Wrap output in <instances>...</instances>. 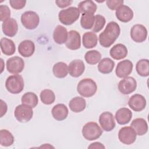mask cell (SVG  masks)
<instances>
[{
  "mask_svg": "<svg viewBox=\"0 0 149 149\" xmlns=\"http://www.w3.org/2000/svg\"><path fill=\"white\" fill-rule=\"evenodd\" d=\"M120 29L119 24L113 21L109 22L105 30L100 34L98 40L100 45L108 48L113 44L120 35Z\"/></svg>",
  "mask_w": 149,
  "mask_h": 149,
  "instance_id": "cell-1",
  "label": "cell"
},
{
  "mask_svg": "<svg viewBox=\"0 0 149 149\" xmlns=\"http://www.w3.org/2000/svg\"><path fill=\"white\" fill-rule=\"evenodd\" d=\"M97 90L96 83L91 79L85 78L81 80L77 86L78 93L84 97L93 96Z\"/></svg>",
  "mask_w": 149,
  "mask_h": 149,
  "instance_id": "cell-2",
  "label": "cell"
},
{
  "mask_svg": "<svg viewBox=\"0 0 149 149\" xmlns=\"http://www.w3.org/2000/svg\"><path fill=\"white\" fill-rule=\"evenodd\" d=\"M80 11L76 7H69L59 11L58 18L63 24L69 26L76 22L80 16Z\"/></svg>",
  "mask_w": 149,
  "mask_h": 149,
  "instance_id": "cell-3",
  "label": "cell"
},
{
  "mask_svg": "<svg viewBox=\"0 0 149 149\" xmlns=\"http://www.w3.org/2000/svg\"><path fill=\"white\" fill-rule=\"evenodd\" d=\"M24 80L20 74L9 76L6 80L5 87L6 90L12 94H19L24 88Z\"/></svg>",
  "mask_w": 149,
  "mask_h": 149,
  "instance_id": "cell-4",
  "label": "cell"
},
{
  "mask_svg": "<svg viewBox=\"0 0 149 149\" xmlns=\"http://www.w3.org/2000/svg\"><path fill=\"white\" fill-rule=\"evenodd\" d=\"M102 130L97 123L89 122L86 123L82 128L83 136L87 140H95L102 135Z\"/></svg>",
  "mask_w": 149,
  "mask_h": 149,
  "instance_id": "cell-5",
  "label": "cell"
},
{
  "mask_svg": "<svg viewBox=\"0 0 149 149\" xmlns=\"http://www.w3.org/2000/svg\"><path fill=\"white\" fill-rule=\"evenodd\" d=\"M21 22L26 29L34 30L38 26L40 18L35 12L31 10L26 11L21 16Z\"/></svg>",
  "mask_w": 149,
  "mask_h": 149,
  "instance_id": "cell-6",
  "label": "cell"
},
{
  "mask_svg": "<svg viewBox=\"0 0 149 149\" xmlns=\"http://www.w3.org/2000/svg\"><path fill=\"white\" fill-rule=\"evenodd\" d=\"M15 117L20 122L26 123L31 120L33 115L32 108L29 105L21 104L17 105L14 112Z\"/></svg>",
  "mask_w": 149,
  "mask_h": 149,
  "instance_id": "cell-7",
  "label": "cell"
},
{
  "mask_svg": "<svg viewBox=\"0 0 149 149\" xmlns=\"http://www.w3.org/2000/svg\"><path fill=\"white\" fill-rule=\"evenodd\" d=\"M137 134L131 126L122 127L118 132V139L124 144L130 145L134 143L136 139Z\"/></svg>",
  "mask_w": 149,
  "mask_h": 149,
  "instance_id": "cell-8",
  "label": "cell"
},
{
  "mask_svg": "<svg viewBox=\"0 0 149 149\" xmlns=\"http://www.w3.org/2000/svg\"><path fill=\"white\" fill-rule=\"evenodd\" d=\"M7 70L12 74H18L21 73L24 68V62L19 56H13L6 61V63Z\"/></svg>",
  "mask_w": 149,
  "mask_h": 149,
  "instance_id": "cell-9",
  "label": "cell"
},
{
  "mask_svg": "<svg viewBox=\"0 0 149 149\" xmlns=\"http://www.w3.org/2000/svg\"><path fill=\"white\" fill-rule=\"evenodd\" d=\"M118 87L119 91L122 94L127 95L136 90L137 82L133 77L127 76L119 82Z\"/></svg>",
  "mask_w": 149,
  "mask_h": 149,
  "instance_id": "cell-10",
  "label": "cell"
},
{
  "mask_svg": "<svg viewBox=\"0 0 149 149\" xmlns=\"http://www.w3.org/2000/svg\"><path fill=\"white\" fill-rule=\"evenodd\" d=\"M130 37L136 42H143L147 37V29L142 24H135L131 29Z\"/></svg>",
  "mask_w": 149,
  "mask_h": 149,
  "instance_id": "cell-11",
  "label": "cell"
},
{
  "mask_svg": "<svg viewBox=\"0 0 149 149\" xmlns=\"http://www.w3.org/2000/svg\"><path fill=\"white\" fill-rule=\"evenodd\" d=\"M99 123L102 129L106 132L112 130L115 127L113 115L109 112H104L99 116Z\"/></svg>",
  "mask_w": 149,
  "mask_h": 149,
  "instance_id": "cell-12",
  "label": "cell"
},
{
  "mask_svg": "<svg viewBox=\"0 0 149 149\" xmlns=\"http://www.w3.org/2000/svg\"><path fill=\"white\" fill-rule=\"evenodd\" d=\"M146 100L144 97L139 94L133 95L128 101V105L135 112L143 111L146 108Z\"/></svg>",
  "mask_w": 149,
  "mask_h": 149,
  "instance_id": "cell-13",
  "label": "cell"
},
{
  "mask_svg": "<svg viewBox=\"0 0 149 149\" xmlns=\"http://www.w3.org/2000/svg\"><path fill=\"white\" fill-rule=\"evenodd\" d=\"M133 65L129 59H126L119 62L116 68V75L119 78L128 76L132 72Z\"/></svg>",
  "mask_w": 149,
  "mask_h": 149,
  "instance_id": "cell-14",
  "label": "cell"
},
{
  "mask_svg": "<svg viewBox=\"0 0 149 149\" xmlns=\"http://www.w3.org/2000/svg\"><path fill=\"white\" fill-rule=\"evenodd\" d=\"M115 15L119 21L127 23L133 19V12L128 6L122 5L116 9Z\"/></svg>",
  "mask_w": 149,
  "mask_h": 149,
  "instance_id": "cell-15",
  "label": "cell"
},
{
  "mask_svg": "<svg viewBox=\"0 0 149 149\" xmlns=\"http://www.w3.org/2000/svg\"><path fill=\"white\" fill-rule=\"evenodd\" d=\"M65 45L71 50L79 49L81 46V37L79 33L76 30H70L68 32V37Z\"/></svg>",
  "mask_w": 149,
  "mask_h": 149,
  "instance_id": "cell-16",
  "label": "cell"
},
{
  "mask_svg": "<svg viewBox=\"0 0 149 149\" xmlns=\"http://www.w3.org/2000/svg\"><path fill=\"white\" fill-rule=\"evenodd\" d=\"M2 29L5 35L13 37L17 34L18 31L17 23L15 19L10 18L2 23Z\"/></svg>",
  "mask_w": 149,
  "mask_h": 149,
  "instance_id": "cell-17",
  "label": "cell"
},
{
  "mask_svg": "<svg viewBox=\"0 0 149 149\" xmlns=\"http://www.w3.org/2000/svg\"><path fill=\"white\" fill-rule=\"evenodd\" d=\"M69 74L73 77L80 76L85 70V65L83 61L80 59H74L69 65L68 67Z\"/></svg>",
  "mask_w": 149,
  "mask_h": 149,
  "instance_id": "cell-18",
  "label": "cell"
},
{
  "mask_svg": "<svg viewBox=\"0 0 149 149\" xmlns=\"http://www.w3.org/2000/svg\"><path fill=\"white\" fill-rule=\"evenodd\" d=\"M35 51L34 43L29 40L22 41L18 46V52L23 57H30Z\"/></svg>",
  "mask_w": 149,
  "mask_h": 149,
  "instance_id": "cell-19",
  "label": "cell"
},
{
  "mask_svg": "<svg viewBox=\"0 0 149 149\" xmlns=\"http://www.w3.org/2000/svg\"><path fill=\"white\" fill-rule=\"evenodd\" d=\"M115 118L118 124L126 125L132 119V112L127 108H121L116 111Z\"/></svg>",
  "mask_w": 149,
  "mask_h": 149,
  "instance_id": "cell-20",
  "label": "cell"
},
{
  "mask_svg": "<svg viewBox=\"0 0 149 149\" xmlns=\"http://www.w3.org/2000/svg\"><path fill=\"white\" fill-rule=\"evenodd\" d=\"M51 113L55 119L58 121H62L67 118L69 111L65 104H58L52 108Z\"/></svg>",
  "mask_w": 149,
  "mask_h": 149,
  "instance_id": "cell-21",
  "label": "cell"
},
{
  "mask_svg": "<svg viewBox=\"0 0 149 149\" xmlns=\"http://www.w3.org/2000/svg\"><path fill=\"white\" fill-rule=\"evenodd\" d=\"M68 37V32L67 29L61 26L58 25L53 32V38L54 41L58 44H63L67 41Z\"/></svg>",
  "mask_w": 149,
  "mask_h": 149,
  "instance_id": "cell-22",
  "label": "cell"
},
{
  "mask_svg": "<svg viewBox=\"0 0 149 149\" xmlns=\"http://www.w3.org/2000/svg\"><path fill=\"white\" fill-rule=\"evenodd\" d=\"M127 49L126 47L122 44H117L113 46L110 51V56L114 59L120 60L125 58L127 55Z\"/></svg>",
  "mask_w": 149,
  "mask_h": 149,
  "instance_id": "cell-23",
  "label": "cell"
},
{
  "mask_svg": "<svg viewBox=\"0 0 149 149\" xmlns=\"http://www.w3.org/2000/svg\"><path fill=\"white\" fill-rule=\"evenodd\" d=\"M130 126L139 136L145 134L148 131V125L146 120L141 118H136L132 122Z\"/></svg>",
  "mask_w": 149,
  "mask_h": 149,
  "instance_id": "cell-24",
  "label": "cell"
},
{
  "mask_svg": "<svg viewBox=\"0 0 149 149\" xmlns=\"http://www.w3.org/2000/svg\"><path fill=\"white\" fill-rule=\"evenodd\" d=\"M69 107L72 111L79 113L84 111L86 108V101L84 98L77 96L70 101Z\"/></svg>",
  "mask_w": 149,
  "mask_h": 149,
  "instance_id": "cell-25",
  "label": "cell"
},
{
  "mask_svg": "<svg viewBox=\"0 0 149 149\" xmlns=\"http://www.w3.org/2000/svg\"><path fill=\"white\" fill-rule=\"evenodd\" d=\"M82 42L83 46L87 49H90L95 47L98 42L97 34L93 31L86 32L83 35Z\"/></svg>",
  "mask_w": 149,
  "mask_h": 149,
  "instance_id": "cell-26",
  "label": "cell"
},
{
  "mask_svg": "<svg viewBox=\"0 0 149 149\" xmlns=\"http://www.w3.org/2000/svg\"><path fill=\"white\" fill-rule=\"evenodd\" d=\"M1 48L2 52L8 56L13 55L16 51V47L14 42L12 40L6 37L1 39Z\"/></svg>",
  "mask_w": 149,
  "mask_h": 149,
  "instance_id": "cell-27",
  "label": "cell"
},
{
  "mask_svg": "<svg viewBox=\"0 0 149 149\" xmlns=\"http://www.w3.org/2000/svg\"><path fill=\"white\" fill-rule=\"evenodd\" d=\"M115 62L109 58H104L100 60L98 65V70L102 74H108L112 72Z\"/></svg>",
  "mask_w": 149,
  "mask_h": 149,
  "instance_id": "cell-28",
  "label": "cell"
},
{
  "mask_svg": "<svg viewBox=\"0 0 149 149\" xmlns=\"http://www.w3.org/2000/svg\"><path fill=\"white\" fill-rule=\"evenodd\" d=\"M52 72L54 75L57 78L65 77L69 72L68 66L67 64L63 62L56 63L52 68Z\"/></svg>",
  "mask_w": 149,
  "mask_h": 149,
  "instance_id": "cell-29",
  "label": "cell"
},
{
  "mask_svg": "<svg viewBox=\"0 0 149 149\" xmlns=\"http://www.w3.org/2000/svg\"><path fill=\"white\" fill-rule=\"evenodd\" d=\"M78 9L83 13L94 14L97 10V5L93 1H84L78 4Z\"/></svg>",
  "mask_w": 149,
  "mask_h": 149,
  "instance_id": "cell-30",
  "label": "cell"
},
{
  "mask_svg": "<svg viewBox=\"0 0 149 149\" xmlns=\"http://www.w3.org/2000/svg\"><path fill=\"white\" fill-rule=\"evenodd\" d=\"M21 101L22 104L29 105L33 108L38 104V99L37 95L35 93L33 92H27L22 95Z\"/></svg>",
  "mask_w": 149,
  "mask_h": 149,
  "instance_id": "cell-31",
  "label": "cell"
},
{
  "mask_svg": "<svg viewBox=\"0 0 149 149\" xmlns=\"http://www.w3.org/2000/svg\"><path fill=\"white\" fill-rule=\"evenodd\" d=\"M136 69L139 75L147 77L149 74V61L147 59L139 60L136 65Z\"/></svg>",
  "mask_w": 149,
  "mask_h": 149,
  "instance_id": "cell-32",
  "label": "cell"
},
{
  "mask_svg": "<svg viewBox=\"0 0 149 149\" xmlns=\"http://www.w3.org/2000/svg\"><path fill=\"white\" fill-rule=\"evenodd\" d=\"M14 137L13 134L6 129H2L0 131V144L2 146L8 147L13 144Z\"/></svg>",
  "mask_w": 149,
  "mask_h": 149,
  "instance_id": "cell-33",
  "label": "cell"
},
{
  "mask_svg": "<svg viewBox=\"0 0 149 149\" xmlns=\"http://www.w3.org/2000/svg\"><path fill=\"white\" fill-rule=\"evenodd\" d=\"M95 22V16L94 14L83 13L80 19L81 26L84 29H91Z\"/></svg>",
  "mask_w": 149,
  "mask_h": 149,
  "instance_id": "cell-34",
  "label": "cell"
},
{
  "mask_svg": "<svg viewBox=\"0 0 149 149\" xmlns=\"http://www.w3.org/2000/svg\"><path fill=\"white\" fill-rule=\"evenodd\" d=\"M84 59L87 63L90 65H95L100 61L101 54L97 50H90L86 53Z\"/></svg>",
  "mask_w": 149,
  "mask_h": 149,
  "instance_id": "cell-35",
  "label": "cell"
},
{
  "mask_svg": "<svg viewBox=\"0 0 149 149\" xmlns=\"http://www.w3.org/2000/svg\"><path fill=\"white\" fill-rule=\"evenodd\" d=\"M40 96L42 102L46 105L52 104L55 100V95L54 91L49 89H45L41 91Z\"/></svg>",
  "mask_w": 149,
  "mask_h": 149,
  "instance_id": "cell-36",
  "label": "cell"
},
{
  "mask_svg": "<svg viewBox=\"0 0 149 149\" xmlns=\"http://www.w3.org/2000/svg\"><path fill=\"white\" fill-rule=\"evenodd\" d=\"M105 18L101 15H96L95 16V22L93 28L91 29L93 32L97 33L102 29L105 24Z\"/></svg>",
  "mask_w": 149,
  "mask_h": 149,
  "instance_id": "cell-37",
  "label": "cell"
},
{
  "mask_svg": "<svg viewBox=\"0 0 149 149\" xmlns=\"http://www.w3.org/2000/svg\"><path fill=\"white\" fill-rule=\"evenodd\" d=\"M10 16V10L9 8L5 5H0V20L4 22L9 19Z\"/></svg>",
  "mask_w": 149,
  "mask_h": 149,
  "instance_id": "cell-38",
  "label": "cell"
},
{
  "mask_svg": "<svg viewBox=\"0 0 149 149\" xmlns=\"http://www.w3.org/2000/svg\"><path fill=\"white\" fill-rule=\"evenodd\" d=\"M9 3L11 7L15 9L19 10L23 8L26 3V1L24 0H10Z\"/></svg>",
  "mask_w": 149,
  "mask_h": 149,
  "instance_id": "cell-39",
  "label": "cell"
},
{
  "mask_svg": "<svg viewBox=\"0 0 149 149\" xmlns=\"http://www.w3.org/2000/svg\"><path fill=\"white\" fill-rule=\"evenodd\" d=\"M124 1L121 0H107L106 1L107 6L112 10H116L119 6L123 4Z\"/></svg>",
  "mask_w": 149,
  "mask_h": 149,
  "instance_id": "cell-40",
  "label": "cell"
},
{
  "mask_svg": "<svg viewBox=\"0 0 149 149\" xmlns=\"http://www.w3.org/2000/svg\"><path fill=\"white\" fill-rule=\"evenodd\" d=\"M73 2V1L70 0H56L55 1V3L60 8H66L70 5Z\"/></svg>",
  "mask_w": 149,
  "mask_h": 149,
  "instance_id": "cell-41",
  "label": "cell"
},
{
  "mask_svg": "<svg viewBox=\"0 0 149 149\" xmlns=\"http://www.w3.org/2000/svg\"><path fill=\"white\" fill-rule=\"evenodd\" d=\"M1 117H2L7 111L8 107L5 102H4L2 100H1Z\"/></svg>",
  "mask_w": 149,
  "mask_h": 149,
  "instance_id": "cell-42",
  "label": "cell"
},
{
  "mask_svg": "<svg viewBox=\"0 0 149 149\" xmlns=\"http://www.w3.org/2000/svg\"><path fill=\"white\" fill-rule=\"evenodd\" d=\"M88 148H105V146L99 142H94L91 143L88 147Z\"/></svg>",
  "mask_w": 149,
  "mask_h": 149,
  "instance_id": "cell-43",
  "label": "cell"
}]
</instances>
